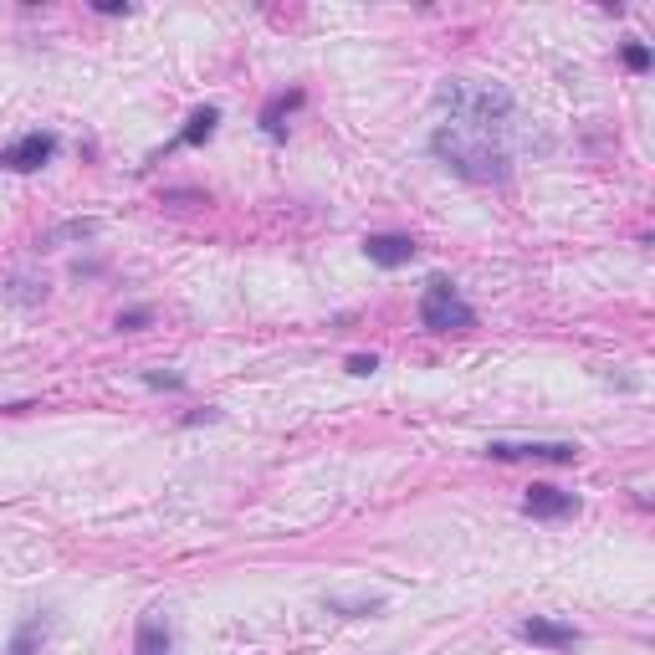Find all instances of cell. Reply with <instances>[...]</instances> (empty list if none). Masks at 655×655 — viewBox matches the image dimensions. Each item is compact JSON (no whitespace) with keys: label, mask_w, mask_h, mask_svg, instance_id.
<instances>
[{"label":"cell","mask_w":655,"mask_h":655,"mask_svg":"<svg viewBox=\"0 0 655 655\" xmlns=\"http://www.w3.org/2000/svg\"><path fill=\"white\" fill-rule=\"evenodd\" d=\"M430 149L441 154L456 174H466V180L476 185H492V180H507V154L502 144L492 139V128H466V123H441L435 128Z\"/></svg>","instance_id":"cell-1"},{"label":"cell","mask_w":655,"mask_h":655,"mask_svg":"<svg viewBox=\"0 0 655 655\" xmlns=\"http://www.w3.org/2000/svg\"><path fill=\"white\" fill-rule=\"evenodd\" d=\"M441 108H451V123L466 128H502V118L512 113V93L492 82H446Z\"/></svg>","instance_id":"cell-2"},{"label":"cell","mask_w":655,"mask_h":655,"mask_svg":"<svg viewBox=\"0 0 655 655\" xmlns=\"http://www.w3.org/2000/svg\"><path fill=\"white\" fill-rule=\"evenodd\" d=\"M420 323L430 333H466V328H476V313L461 302V292H456L451 277H430L425 297H420Z\"/></svg>","instance_id":"cell-3"},{"label":"cell","mask_w":655,"mask_h":655,"mask_svg":"<svg viewBox=\"0 0 655 655\" xmlns=\"http://www.w3.org/2000/svg\"><path fill=\"white\" fill-rule=\"evenodd\" d=\"M487 456L492 461H558V466H569V461H579V446L574 441H492Z\"/></svg>","instance_id":"cell-4"},{"label":"cell","mask_w":655,"mask_h":655,"mask_svg":"<svg viewBox=\"0 0 655 655\" xmlns=\"http://www.w3.org/2000/svg\"><path fill=\"white\" fill-rule=\"evenodd\" d=\"M52 154H57V139H52V134H26V139H16V144L0 149V164L26 174V169H41Z\"/></svg>","instance_id":"cell-5"},{"label":"cell","mask_w":655,"mask_h":655,"mask_svg":"<svg viewBox=\"0 0 655 655\" xmlns=\"http://www.w3.org/2000/svg\"><path fill=\"white\" fill-rule=\"evenodd\" d=\"M517 635H522V640H533V645H548V650H574V645H579V630H574V625H563V620H543V615L522 620V625H517Z\"/></svg>","instance_id":"cell-6"},{"label":"cell","mask_w":655,"mask_h":655,"mask_svg":"<svg viewBox=\"0 0 655 655\" xmlns=\"http://www.w3.org/2000/svg\"><path fill=\"white\" fill-rule=\"evenodd\" d=\"M522 512L553 522V517L579 512V497H574V492H558V487H528V497H522Z\"/></svg>","instance_id":"cell-7"},{"label":"cell","mask_w":655,"mask_h":655,"mask_svg":"<svg viewBox=\"0 0 655 655\" xmlns=\"http://www.w3.org/2000/svg\"><path fill=\"white\" fill-rule=\"evenodd\" d=\"M364 251H369L374 267H389V272L415 261V241L410 236H364Z\"/></svg>","instance_id":"cell-8"},{"label":"cell","mask_w":655,"mask_h":655,"mask_svg":"<svg viewBox=\"0 0 655 655\" xmlns=\"http://www.w3.org/2000/svg\"><path fill=\"white\" fill-rule=\"evenodd\" d=\"M174 635H169V620L164 615H144L139 620V635H134V655H169Z\"/></svg>","instance_id":"cell-9"},{"label":"cell","mask_w":655,"mask_h":655,"mask_svg":"<svg viewBox=\"0 0 655 655\" xmlns=\"http://www.w3.org/2000/svg\"><path fill=\"white\" fill-rule=\"evenodd\" d=\"M215 123H221V108H195L190 123H185V134H180V144H205L215 134Z\"/></svg>","instance_id":"cell-10"},{"label":"cell","mask_w":655,"mask_h":655,"mask_svg":"<svg viewBox=\"0 0 655 655\" xmlns=\"http://www.w3.org/2000/svg\"><path fill=\"white\" fill-rule=\"evenodd\" d=\"M297 103H302V93H277L267 103V113H261V128H267V134H282V113H292Z\"/></svg>","instance_id":"cell-11"},{"label":"cell","mask_w":655,"mask_h":655,"mask_svg":"<svg viewBox=\"0 0 655 655\" xmlns=\"http://www.w3.org/2000/svg\"><path fill=\"white\" fill-rule=\"evenodd\" d=\"M620 57H625V67H630V72H650V47H645V41H630V47H625Z\"/></svg>","instance_id":"cell-12"},{"label":"cell","mask_w":655,"mask_h":655,"mask_svg":"<svg viewBox=\"0 0 655 655\" xmlns=\"http://www.w3.org/2000/svg\"><path fill=\"white\" fill-rule=\"evenodd\" d=\"M149 323H154L149 308H128V313H118V328H123V333H139V328H149Z\"/></svg>","instance_id":"cell-13"},{"label":"cell","mask_w":655,"mask_h":655,"mask_svg":"<svg viewBox=\"0 0 655 655\" xmlns=\"http://www.w3.org/2000/svg\"><path fill=\"white\" fill-rule=\"evenodd\" d=\"M374 369H379L374 354H354V359H348V374H374Z\"/></svg>","instance_id":"cell-14"},{"label":"cell","mask_w":655,"mask_h":655,"mask_svg":"<svg viewBox=\"0 0 655 655\" xmlns=\"http://www.w3.org/2000/svg\"><path fill=\"white\" fill-rule=\"evenodd\" d=\"M144 379H149L154 389H180V384H185L180 374H144Z\"/></svg>","instance_id":"cell-15"},{"label":"cell","mask_w":655,"mask_h":655,"mask_svg":"<svg viewBox=\"0 0 655 655\" xmlns=\"http://www.w3.org/2000/svg\"><path fill=\"white\" fill-rule=\"evenodd\" d=\"M103 16H128V0H98Z\"/></svg>","instance_id":"cell-16"}]
</instances>
